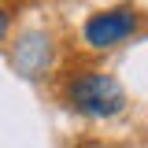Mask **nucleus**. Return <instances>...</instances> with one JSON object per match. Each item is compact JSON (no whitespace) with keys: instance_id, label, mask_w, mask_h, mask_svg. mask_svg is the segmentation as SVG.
<instances>
[{"instance_id":"1","label":"nucleus","mask_w":148,"mask_h":148,"mask_svg":"<svg viewBox=\"0 0 148 148\" xmlns=\"http://www.w3.org/2000/svg\"><path fill=\"white\" fill-rule=\"evenodd\" d=\"M67 100H71V108H78L82 115L108 119V115H119V111H122L126 92H122V85H119L111 74L82 71V74H74L71 85H67Z\"/></svg>"},{"instance_id":"2","label":"nucleus","mask_w":148,"mask_h":148,"mask_svg":"<svg viewBox=\"0 0 148 148\" xmlns=\"http://www.w3.org/2000/svg\"><path fill=\"white\" fill-rule=\"evenodd\" d=\"M137 30V15L130 8H115V11H100L85 22V41L92 48H111L119 41H126Z\"/></svg>"},{"instance_id":"3","label":"nucleus","mask_w":148,"mask_h":148,"mask_svg":"<svg viewBox=\"0 0 148 148\" xmlns=\"http://www.w3.org/2000/svg\"><path fill=\"white\" fill-rule=\"evenodd\" d=\"M8 34V11H4V8H0V37Z\"/></svg>"}]
</instances>
